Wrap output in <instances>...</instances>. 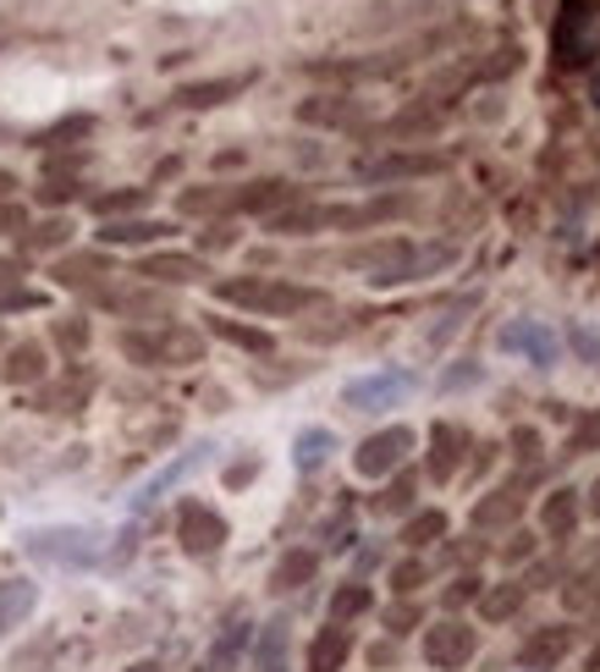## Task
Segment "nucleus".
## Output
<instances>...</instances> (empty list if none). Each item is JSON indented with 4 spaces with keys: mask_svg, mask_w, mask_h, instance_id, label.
Instances as JSON below:
<instances>
[{
    "mask_svg": "<svg viewBox=\"0 0 600 672\" xmlns=\"http://www.w3.org/2000/svg\"><path fill=\"white\" fill-rule=\"evenodd\" d=\"M551 55L557 67H590L600 55V0H562L551 22Z\"/></svg>",
    "mask_w": 600,
    "mask_h": 672,
    "instance_id": "f257e3e1",
    "label": "nucleus"
},
{
    "mask_svg": "<svg viewBox=\"0 0 600 672\" xmlns=\"http://www.w3.org/2000/svg\"><path fill=\"white\" fill-rule=\"evenodd\" d=\"M226 304H243V309H260V315H298L314 304L308 287H293V282H265V276H237V282H221L215 287Z\"/></svg>",
    "mask_w": 600,
    "mask_h": 672,
    "instance_id": "f03ea898",
    "label": "nucleus"
},
{
    "mask_svg": "<svg viewBox=\"0 0 600 672\" xmlns=\"http://www.w3.org/2000/svg\"><path fill=\"white\" fill-rule=\"evenodd\" d=\"M408 452H414V430H408V425H386V430H375V436L353 452V469H358L364 480H380V475L403 469Z\"/></svg>",
    "mask_w": 600,
    "mask_h": 672,
    "instance_id": "7ed1b4c3",
    "label": "nucleus"
},
{
    "mask_svg": "<svg viewBox=\"0 0 600 672\" xmlns=\"http://www.w3.org/2000/svg\"><path fill=\"white\" fill-rule=\"evenodd\" d=\"M474 651H479V640H474V629L468 623H457V618H447V623H436V629H425V662L436 672H457L474 662Z\"/></svg>",
    "mask_w": 600,
    "mask_h": 672,
    "instance_id": "20e7f679",
    "label": "nucleus"
},
{
    "mask_svg": "<svg viewBox=\"0 0 600 672\" xmlns=\"http://www.w3.org/2000/svg\"><path fill=\"white\" fill-rule=\"evenodd\" d=\"M28 551L44 557V562H72V568H83V562L100 557V540H94L89 529H33V534H28Z\"/></svg>",
    "mask_w": 600,
    "mask_h": 672,
    "instance_id": "39448f33",
    "label": "nucleus"
},
{
    "mask_svg": "<svg viewBox=\"0 0 600 672\" xmlns=\"http://www.w3.org/2000/svg\"><path fill=\"white\" fill-rule=\"evenodd\" d=\"M176 540H182V551L210 557V551L226 540V518L210 512L204 502H182V512H176Z\"/></svg>",
    "mask_w": 600,
    "mask_h": 672,
    "instance_id": "423d86ee",
    "label": "nucleus"
},
{
    "mask_svg": "<svg viewBox=\"0 0 600 672\" xmlns=\"http://www.w3.org/2000/svg\"><path fill=\"white\" fill-rule=\"evenodd\" d=\"M353 265H358V271H364L375 287H391V282H408V276H414V248L391 237V243L358 248V254H353Z\"/></svg>",
    "mask_w": 600,
    "mask_h": 672,
    "instance_id": "0eeeda50",
    "label": "nucleus"
},
{
    "mask_svg": "<svg viewBox=\"0 0 600 672\" xmlns=\"http://www.w3.org/2000/svg\"><path fill=\"white\" fill-rule=\"evenodd\" d=\"M501 347H507V353H523L535 369H551L557 353H562L557 332L540 326V320H507V326H501Z\"/></svg>",
    "mask_w": 600,
    "mask_h": 672,
    "instance_id": "6e6552de",
    "label": "nucleus"
},
{
    "mask_svg": "<svg viewBox=\"0 0 600 672\" xmlns=\"http://www.w3.org/2000/svg\"><path fill=\"white\" fill-rule=\"evenodd\" d=\"M408 375H369V380H353L347 386V408H358V414H375V408H391V403H403L408 397Z\"/></svg>",
    "mask_w": 600,
    "mask_h": 672,
    "instance_id": "1a4fd4ad",
    "label": "nucleus"
},
{
    "mask_svg": "<svg viewBox=\"0 0 600 672\" xmlns=\"http://www.w3.org/2000/svg\"><path fill=\"white\" fill-rule=\"evenodd\" d=\"M447 166L441 155H380V161H358L364 182H397V176H436Z\"/></svg>",
    "mask_w": 600,
    "mask_h": 672,
    "instance_id": "9d476101",
    "label": "nucleus"
},
{
    "mask_svg": "<svg viewBox=\"0 0 600 672\" xmlns=\"http://www.w3.org/2000/svg\"><path fill=\"white\" fill-rule=\"evenodd\" d=\"M462 447H468V436H462L457 425H447V419L430 430V475H436V480H451V475H457Z\"/></svg>",
    "mask_w": 600,
    "mask_h": 672,
    "instance_id": "9b49d317",
    "label": "nucleus"
},
{
    "mask_svg": "<svg viewBox=\"0 0 600 672\" xmlns=\"http://www.w3.org/2000/svg\"><path fill=\"white\" fill-rule=\"evenodd\" d=\"M347 651H353V640H347V629H342V623L319 629V634H314V645H308V672H342Z\"/></svg>",
    "mask_w": 600,
    "mask_h": 672,
    "instance_id": "f8f14e48",
    "label": "nucleus"
},
{
    "mask_svg": "<svg viewBox=\"0 0 600 672\" xmlns=\"http://www.w3.org/2000/svg\"><path fill=\"white\" fill-rule=\"evenodd\" d=\"M139 276H150V282H199L204 276V259H193V254H150L144 265H139Z\"/></svg>",
    "mask_w": 600,
    "mask_h": 672,
    "instance_id": "ddd939ff",
    "label": "nucleus"
},
{
    "mask_svg": "<svg viewBox=\"0 0 600 672\" xmlns=\"http://www.w3.org/2000/svg\"><path fill=\"white\" fill-rule=\"evenodd\" d=\"M391 215H408V198H375V204H358V210H325V226H375V221H391Z\"/></svg>",
    "mask_w": 600,
    "mask_h": 672,
    "instance_id": "4468645a",
    "label": "nucleus"
},
{
    "mask_svg": "<svg viewBox=\"0 0 600 672\" xmlns=\"http://www.w3.org/2000/svg\"><path fill=\"white\" fill-rule=\"evenodd\" d=\"M33 601H39V590H33L28 579H6V584H0V634H11V629L33 612Z\"/></svg>",
    "mask_w": 600,
    "mask_h": 672,
    "instance_id": "2eb2a0df",
    "label": "nucleus"
},
{
    "mask_svg": "<svg viewBox=\"0 0 600 672\" xmlns=\"http://www.w3.org/2000/svg\"><path fill=\"white\" fill-rule=\"evenodd\" d=\"M540 523H546L551 540H568V534L579 529V497H573V491H551L546 507H540Z\"/></svg>",
    "mask_w": 600,
    "mask_h": 672,
    "instance_id": "dca6fc26",
    "label": "nucleus"
},
{
    "mask_svg": "<svg viewBox=\"0 0 600 672\" xmlns=\"http://www.w3.org/2000/svg\"><path fill=\"white\" fill-rule=\"evenodd\" d=\"M100 276H111V259L105 254H72V259L55 265V282L61 287H94Z\"/></svg>",
    "mask_w": 600,
    "mask_h": 672,
    "instance_id": "f3484780",
    "label": "nucleus"
},
{
    "mask_svg": "<svg viewBox=\"0 0 600 672\" xmlns=\"http://www.w3.org/2000/svg\"><path fill=\"white\" fill-rule=\"evenodd\" d=\"M568 645H573V634L568 629H546V634H535L529 645H523V668H557L562 656H568Z\"/></svg>",
    "mask_w": 600,
    "mask_h": 672,
    "instance_id": "a211bd4d",
    "label": "nucleus"
},
{
    "mask_svg": "<svg viewBox=\"0 0 600 672\" xmlns=\"http://www.w3.org/2000/svg\"><path fill=\"white\" fill-rule=\"evenodd\" d=\"M243 89H248V78H210V83H187L176 100L193 105V111H204V105H221V100H232V94H243Z\"/></svg>",
    "mask_w": 600,
    "mask_h": 672,
    "instance_id": "6ab92c4d",
    "label": "nucleus"
},
{
    "mask_svg": "<svg viewBox=\"0 0 600 672\" xmlns=\"http://www.w3.org/2000/svg\"><path fill=\"white\" fill-rule=\"evenodd\" d=\"M39 375H44V353H39L33 342L11 347L6 364H0V380H6V386H28V380H39Z\"/></svg>",
    "mask_w": 600,
    "mask_h": 672,
    "instance_id": "aec40b11",
    "label": "nucleus"
},
{
    "mask_svg": "<svg viewBox=\"0 0 600 672\" xmlns=\"http://www.w3.org/2000/svg\"><path fill=\"white\" fill-rule=\"evenodd\" d=\"M293 198V187L287 182H248V187H237L232 193V204L226 210H276V204H287Z\"/></svg>",
    "mask_w": 600,
    "mask_h": 672,
    "instance_id": "412c9836",
    "label": "nucleus"
},
{
    "mask_svg": "<svg viewBox=\"0 0 600 672\" xmlns=\"http://www.w3.org/2000/svg\"><path fill=\"white\" fill-rule=\"evenodd\" d=\"M298 116L303 122H319V128H347V122H353V100H342V94H319V100H303Z\"/></svg>",
    "mask_w": 600,
    "mask_h": 672,
    "instance_id": "4be33fe9",
    "label": "nucleus"
},
{
    "mask_svg": "<svg viewBox=\"0 0 600 672\" xmlns=\"http://www.w3.org/2000/svg\"><path fill=\"white\" fill-rule=\"evenodd\" d=\"M165 232H171L165 221H105L100 243H154V237H165Z\"/></svg>",
    "mask_w": 600,
    "mask_h": 672,
    "instance_id": "5701e85b",
    "label": "nucleus"
},
{
    "mask_svg": "<svg viewBox=\"0 0 600 672\" xmlns=\"http://www.w3.org/2000/svg\"><path fill=\"white\" fill-rule=\"evenodd\" d=\"M314 568H319V562H314V551H287V557L276 562L271 584H276V590H298V584H308V579H314Z\"/></svg>",
    "mask_w": 600,
    "mask_h": 672,
    "instance_id": "b1692460",
    "label": "nucleus"
},
{
    "mask_svg": "<svg viewBox=\"0 0 600 672\" xmlns=\"http://www.w3.org/2000/svg\"><path fill=\"white\" fill-rule=\"evenodd\" d=\"M330 447H336V436H330V430H303L298 447H293V464L308 475V469H319V464L330 458Z\"/></svg>",
    "mask_w": 600,
    "mask_h": 672,
    "instance_id": "393cba45",
    "label": "nucleus"
},
{
    "mask_svg": "<svg viewBox=\"0 0 600 672\" xmlns=\"http://www.w3.org/2000/svg\"><path fill=\"white\" fill-rule=\"evenodd\" d=\"M154 353H160V364H193V358H199V336L160 332L154 336Z\"/></svg>",
    "mask_w": 600,
    "mask_h": 672,
    "instance_id": "a878e982",
    "label": "nucleus"
},
{
    "mask_svg": "<svg viewBox=\"0 0 600 672\" xmlns=\"http://www.w3.org/2000/svg\"><path fill=\"white\" fill-rule=\"evenodd\" d=\"M441 534H447V512H436V507H430V512H419V518H408V529H403V540H408L414 551H419V546H430V540H441Z\"/></svg>",
    "mask_w": 600,
    "mask_h": 672,
    "instance_id": "bb28decb",
    "label": "nucleus"
},
{
    "mask_svg": "<svg viewBox=\"0 0 600 672\" xmlns=\"http://www.w3.org/2000/svg\"><path fill=\"white\" fill-rule=\"evenodd\" d=\"M518 607H523V590H518V584H501V590L479 595V612H485L490 623H507V618H512Z\"/></svg>",
    "mask_w": 600,
    "mask_h": 672,
    "instance_id": "cd10ccee",
    "label": "nucleus"
},
{
    "mask_svg": "<svg viewBox=\"0 0 600 672\" xmlns=\"http://www.w3.org/2000/svg\"><path fill=\"white\" fill-rule=\"evenodd\" d=\"M204 452H210V447H199V452H187V458H176V464H171V469H165V475H154L150 486H144V497H139V507H150L154 497H160V491H165V486H176V480H182V475H187V469H199V464H204Z\"/></svg>",
    "mask_w": 600,
    "mask_h": 672,
    "instance_id": "c85d7f7f",
    "label": "nucleus"
},
{
    "mask_svg": "<svg viewBox=\"0 0 600 672\" xmlns=\"http://www.w3.org/2000/svg\"><path fill=\"white\" fill-rule=\"evenodd\" d=\"M150 204V187H122V193H100L94 198V215H122V210H144Z\"/></svg>",
    "mask_w": 600,
    "mask_h": 672,
    "instance_id": "c756f323",
    "label": "nucleus"
},
{
    "mask_svg": "<svg viewBox=\"0 0 600 672\" xmlns=\"http://www.w3.org/2000/svg\"><path fill=\"white\" fill-rule=\"evenodd\" d=\"M358 612H369V590H364V584H342V590L330 595V623H347V618H358Z\"/></svg>",
    "mask_w": 600,
    "mask_h": 672,
    "instance_id": "7c9ffc66",
    "label": "nucleus"
},
{
    "mask_svg": "<svg viewBox=\"0 0 600 672\" xmlns=\"http://www.w3.org/2000/svg\"><path fill=\"white\" fill-rule=\"evenodd\" d=\"M518 518V497L512 491H490L485 502L474 507V523H512Z\"/></svg>",
    "mask_w": 600,
    "mask_h": 672,
    "instance_id": "2f4dec72",
    "label": "nucleus"
},
{
    "mask_svg": "<svg viewBox=\"0 0 600 672\" xmlns=\"http://www.w3.org/2000/svg\"><path fill=\"white\" fill-rule=\"evenodd\" d=\"M215 336H226V342H237L248 353H271V336L254 332V326H237V320H215Z\"/></svg>",
    "mask_w": 600,
    "mask_h": 672,
    "instance_id": "473e14b6",
    "label": "nucleus"
},
{
    "mask_svg": "<svg viewBox=\"0 0 600 672\" xmlns=\"http://www.w3.org/2000/svg\"><path fill=\"white\" fill-rule=\"evenodd\" d=\"M232 204V193H221V187H199V193H182V210L187 215H210V210H226Z\"/></svg>",
    "mask_w": 600,
    "mask_h": 672,
    "instance_id": "72a5a7b5",
    "label": "nucleus"
},
{
    "mask_svg": "<svg viewBox=\"0 0 600 672\" xmlns=\"http://www.w3.org/2000/svg\"><path fill=\"white\" fill-rule=\"evenodd\" d=\"M314 226H325V210H293L271 221V232H314Z\"/></svg>",
    "mask_w": 600,
    "mask_h": 672,
    "instance_id": "f704fd0d",
    "label": "nucleus"
},
{
    "mask_svg": "<svg viewBox=\"0 0 600 672\" xmlns=\"http://www.w3.org/2000/svg\"><path fill=\"white\" fill-rule=\"evenodd\" d=\"M67 237H72V226H67V221H44V226H33V232H28V243H33V248H61Z\"/></svg>",
    "mask_w": 600,
    "mask_h": 672,
    "instance_id": "c9c22d12",
    "label": "nucleus"
},
{
    "mask_svg": "<svg viewBox=\"0 0 600 672\" xmlns=\"http://www.w3.org/2000/svg\"><path fill=\"white\" fill-rule=\"evenodd\" d=\"M391 584H397V595H414V590L425 584V562H414V557L397 562V568H391Z\"/></svg>",
    "mask_w": 600,
    "mask_h": 672,
    "instance_id": "e433bc0d",
    "label": "nucleus"
},
{
    "mask_svg": "<svg viewBox=\"0 0 600 672\" xmlns=\"http://www.w3.org/2000/svg\"><path fill=\"white\" fill-rule=\"evenodd\" d=\"M83 133H89V116H72V122H61V128L39 133V144H44V150H55V144H67V139H83Z\"/></svg>",
    "mask_w": 600,
    "mask_h": 672,
    "instance_id": "4c0bfd02",
    "label": "nucleus"
},
{
    "mask_svg": "<svg viewBox=\"0 0 600 672\" xmlns=\"http://www.w3.org/2000/svg\"><path fill=\"white\" fill-rule=\"evenodd\" d=\"M243 640H248V623H232V629L221 634V645H215V668H226V662L243 651Z\"/></svg>",
    "mask_w": 600,
    "mask_h": 672,
    "instance_id": "58836bf2",
    "label": "nucleus"
},
{
    "mask_svg": "<svg viewBox=\"0 0 600 672\" xmlns=\"http://www.w3.org/2000/svg\"><path fill=\"white\" fill-rule=\"evenodd\" d=\"M479 595H485V590H479V573H462V579L447 590V607L457 612V607H468V601H479Z\"/></svg>",
    "mask_w": 600,
    "mask_h": 672,
    "instance_id": "ea45409f",
    "label": "nucleus"
},
{
    "mask_svg": "<svg viewBox=\"0 0 600 672\" xmlns=\"http://www.w3.org/2000/svg\"><path fill=\"white\" fill-rule=\"evenodd\" d=\"M39 304H44V298L28 293V287H6V293H0V315H11V309H39Z\"/></svg>",
    "mask_w": 600,
    "mask_h": 672,
    "instance_id": "a19ab883",
    "label": "nucleus"
},
{
    "mask_svg": "<svg viewBox=\"0 0 600 672\" xmlns=\"http://www.w3.org/2000/svg\"><path fill=\"white\" fill-rule=\"evenodd\" d=\"M55 342H61V347H72V353H78V347H83V342H89V326H83V320H61V326H55Z\"/></svg>",
    "mask_w": 600,
    "mask_h": 672,
    "instance_id": "79ce46f5",
    "label": "nucleus"
},
{
    "mask_svg": "<svg viewBox=\"0 0 600 672\" xmlns=\"http://www.w3.org/2000/svg\"><path fill=\"white\" fill-rule=\"evenodd\" d=\"M414 623H419V607H391V612H386V629H391V634H408Z\"/></svg>",
    "mask_w": 600,
    "mask_h": 672,
    "instance_id": "37998d69",
    "label": "nucleus"
},
{
    "mask_svg": "<svg viewBox=\"0 0 600 672\" xmlns=\"http://www.w3.org/2000/svg\"><path fill=\"white\" fill-rule=\"evenodd\" d=\"M573 347H579L590 364H600V336L590 332V326H573Z\"/></svg>",
    "mask_w": 600,
    "mask_h": 672,
    "instance_id": "c03bdc74",
    "label": "nucleus"
},
{
    "mask_svg": "<svg viewBox=\"0 0 600 672\" xmlns=\"http://www.w3.org/2000/svg\"><path fill=\"white\" fill-rule=\"evenodd\" d=\"M414 502V480H408V475H403V480H397V486H391V491H386V507H391V512H397V507H408Z\"/></svg>",
    "mask_w": 600,
    "mask_h": 672,
    "instance_id": "a18cd8bd",
    "label": "nucleus"
},
{
    "mask_svg": "<svg viewBox=\"0 0 600 672\" xmlns=\"http://www.w3.org/2000/svg\"><path fill=\"white\" fill-rule=\"evenodd\" d=\"M72 193H78L72 182H44V187H39V198H44V204H67Z\"/></svg>",
    "mask_w": 600,
    "mask_h": 672,
    "instance_id": "49530a36",
    "label": "nucleus"
},
{
    "mask_svg": "<svg viewBox=\"0 0 600 672\" xmlns=\"http://www.w3.org/2000/svg\"><path fill=\"white\" fill-rule=\"evenodd\" d=\"M0 232H28V215L17 204H0Z\"/></svg>",
    "mask_w": 600,
    "mask_h": 672,
    "instance_id": "de8ad7c7",
    "label": "nucleus"
},
{
    "mask_svg": "<svg viewBox=\"0 0 600 672\" xmlns=\"http://www.w3.org/2000/svg\"><path fill=\"white\" fill-rule=\"evenodd\" d=\"M529 551H535V540H529V534H512L501 557H512V562H518V557H529Z\"/></svg>",
    "mask_w": 600,
    "mask_h": 672,
    "instance_id": "09e8293b",
    "label": "nucleus"
},
{
    "mask_svg": "<svg viewBox=\"0 0 600 672\" xmlns=\"http://www.w3.org/2000/svg\"><path fill=\"white\" fill-rule=\"evenodd\" d=\"M17 282H22V265H17V259H0V293L17 287Z\"/></svg>",
    "mask_w": 600,
    "mask_h": 672,
    "instance_id": "8fccbe9b",
    "label": "nucleus"
},
{
    "mask_svg": "<svg viewBox=\"0 0 600 672\" xmlns=\"http://www.w3.org/2000/svg\"><path fill=\"white\" fill-rule=\"evenodd\" d=\"M468 380H479V369H474V364H462V369H451V375H447L451 391H457V386H468Z\"/></svg>",
    "mask_w": 600,
    "mask_h": 672,
    "instance_id": "3c124183",
    "label": "nucleus"
},
{
    "mask_svg": "<svg viewBox=\"0 0 600 672\" xmlns=\"http://www.w3.org/2000/svg\"><path fill=\"white\" fill-rule=\"evenodd\" d=\"M535 447H540V436H535V430H518V452L535 458Z\"/></svg>",
    "mask_w": 600,
    "mask_h": 672,
    "instance_id": "603ef678",
    "label": "nucleus"
},
{
    "mask_svg": "<svg viewBox=\"0 0 600 672\" xmlns=\"http://www.w3.org/2000/svg\"><path fill=\"white\" fill-rule=\"evenodd\" d=\"M11 187H17V176H11V171H0V198H6Z\"/></svg>",
    "mask_w": 600,
    "mask_h": 672,
    "instance_id": "864d4df0",
    "label": "nucleus"
},
{
    "mask_svg": "<svg viewBox=\"0 0 600 672\" xmlns=\"http://www.w3.org/2000/svg\"><path fill=\"white\" fill-rule=\"evenodd\" d=\"M590 512L600 518V480H596V491H590Z\"/></svg>",
    "mask_w": 600,
    "mask_h": 672,
    "instance_id": "5fc2aeb1",
    "label": "nucleus"
},
{
    "mask_svg": "<svg viewBox=\"0 0 600 672\" xmlns=\"http://www.w3.org/2000/svg\"><path fill=\"white\" fill-rule=\"evenodd\" d=\"M590 94H596V105H600V72H596V78H590Z\"/></svg>",
    "mask_w": 600,
    "mask_h": 672,
    "instance_id": "6e6d98bb",
    "label": "nucleus"
},
{
    "mask_svg": "<svg viewBox=\"0 0 600 672\" xmlns=\"http://www.w3.org/2000/svg\"><path fill=\"white\" fill-rule=\"evenodd\" d=\"M590 672H600V645H596V651H590Z\"/></svg>",
    "mask_w": 600,
    "mask_h": 672,
    "instance_id": "4d7b16f0",
    "label": "nucleus"
},
{
    "mask_svg": "<svg viewBox=\"0 0 600 672\" xmlns=\"http://www.w3.org/2000/svg\"><path fill=\"white\" fill-rule=\"evenodd\" d=\"M276 672H282V668H276Z\"/></svg>",
    "mask_w": 600,
    "mask_h": 672,
    "instance_id": "13d9d810",
    "label": "nucleus"
}]
</instances>
